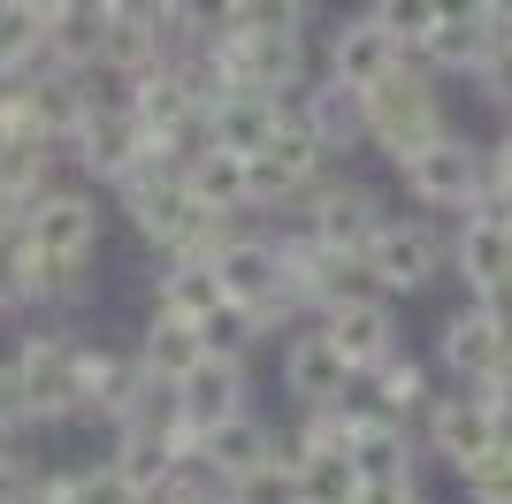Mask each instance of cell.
I'll return each instance as SVG.
<instances>
[{"instance_id": "obj_1", "label": "cell", "mask_w": 512, "mask_h": 504, "mask_svg": "<svg viewBox=\"0 0 512 504\" xmlns=\"http://www.w3.org/2000/svg\"><path fill=\"white\" fill-rule=\"evenodd\" d=\"M8 367L23 382V413H31V436H54V428H85V329L54 314H23V329L8 336Z\"/></svg>"}, {"instance_id": "obj_2", "label": "cell", "mask_w": 512, "mask_h": 504, "mask_svg": "<svg viewBox=\"0 0 512 504\" xmlns=\"http://www.w3.org/2000/svg\"><path fill=\"white\" fill-rule=\"evenodd\" d=\"M444 130H451L444 92H436V77H428L421 62H406L398 77H383L367 92V146L383 153L390 168H406L413 153H428Z\"/></svg>"}, {"instance_id": "obj_3", "label": "cell", "mask_w": 512, "mask_h": 504, "mask_svg": "<svg viewBox=\"0 0 512 504\" xmlns=\"http://www.w3.org/2000/svg\"><path fill=\"white\" fill-rule=\"evenodd\" d=\"M222 92H268V100H299L314 84V54H306V31H222L207 46Z\"/></svg>"}, {"instance_id": "obj_4", "label": "cell", "mask_w": 512, "mask_h": 504, "mask_svg": "<svg viewBox=\"0 0 512 504\" xmlns=\"http://www.w3.org/2000/svg\"><path fill=\"white\" fill-rule=\"evenodd\" d=\"M398 184H406V199L421 214H436V222H459V214L482 207V191H490V146H474L467 130H444L428 153H413L406 168H398Z\"/></svg>"}, {"instance_id": "obj_5", "label": "cell", "mask_w": 512, "mask_h": 504, "mask_svg": "<svg viewBox=\"0 0 512 504\" xmlns=\"http://www.w3.org/2000/svg\"><path fill=\"white\" fill-rule=\"evenodd\" d=\"M360 268L375 275L383 298H421L436 275H451V230L436 214H390L375 245L360 252Z\"/></svg>"}, {"instance_id": "obj_6", "label": "cell", "mask_w": 512, "mask_h": 504, "mask_svg": "<svg viewBox=\"0 0 512 504\" xmlns=\"http://www.w3.org/2000/svg\"><path fill=\"white\" fill-rule=\"evenodd\" d=\"M107 214H115V207H107V191L62 176L54 191H39V199L23 207V245L39 252V260H100Z\"/></svg>"}, {"instance_id": "obj_7", "label": "cell", "mask_w": 512, "mask_h": 504, "mask_svg": "<svg viewBox=\"0 0 512 504\" xmlns=\"http://www.w3.org/2000/svg\"><path fill=\"white\" fill-rule=\"evenodd\" d=\"M291 222H299L306 237H321L329 252H344V260H360L367 245H375V230L390 222V199L375 184H360V176H344V168H329L314 191H306L299 207H291Z\"/></svg>"}, {"instance_id": "obj_8", "label": "cell", "mask_w": 512, "mask_h": 504, "mask_svg": "<svg viewBox=\"0 0 512 504\" xmlns=\"http://www.w3.org/2000/svg\"><path fill=\"white\" fill-rule=\"evenodd\" d=\"M428 367L451 382V390H490L497 375L512 367V329L490 314V306H451L444 321H436V352H428Z\"/></svg>"}, {"instance_id": "obj_9", "label": "cell", "mask_w": 512, "mask_h": 504, "mask_svg": "<svg viewBox=\"0 0 512 504\" xmlns=\"http://www.w3.org/2000/svg\"><path fill=\"white\" fill-rule=\"evenodd\" d=\"M276 390H283L291 413H306V405H344L360 390V375H352L344 352L321 336V321H299V329L276 344Z\"/></svg>"}, {"instance_id": "obj_10", "label": "cell", "mask_w": 512, "mask_h": 504, "mask_svg": "<svg viewBox=\"0 0 512 504\" xmlns=\"http://www.w3.org/2000/svg\"><path fill=\"white\" fill-rule=\"evenodd\" d=\"M62 161H69V176L77 184H92V191H115V184H130L146 161H161V153L146 146V130H138V115H100L92 107L85 115V130L62 146Z\"/></svg>"}, {"instance_id": "obj_11", "label": "cell", "mask_w": 512, "mask_h": 504, "mask_svg": "<svg viewBox=\"0 0 512 504\" xmlns=\"http://www.w3.org/2000/svg\"><path fill=\"white\" fill-rule=\"evenodd\" d=\"M413 436H421V451L436 466H451V474H467L474 459H482V451H497V413H490V398H482V390H436V398H428V413H421V428H413Z\"/></svg>"}, {"instance_id": "obj_12", "label": "cell", "mask_w": 512, "mask_h": 504, "mask_svg": "<svg viewBox=\"0 0 512 504\" xmlns=\"http://www.w3.org/2000/svg\"><path fill=\"white\" fill-rule=\"evenodd\" d=\"M321 336L344 352V367L352 375H375L383 359L406 352V321H398V298L367 291V298H344V306H329V314H314Z\"/></svg>"}, {"instance_id": "obj_13", "label": "cell", "mask_w": 512, "mask_h": 504, "mask_svg": "<svg viewBox=\"0 0 512 504\" xmlns=\"http://www.w3.org/2000/svg\"><path fill=\"white\" fill-rule=\"evenodd\" d=\"M253 405V367L237 352H207L192 367V375L176 382V420H184V436H192V451H199V436L207 428H222V420H237Z\"/></svg>"}, {"instance_id": "obj_14", "label": "cell", "mask_w": 512, "mask_h": 504, "mask_svg": "<svg viewBox=\"0 0 512 504\" xmlns=\"http://www.w3.org/2000/svg\"><path fill=\"white\" fill-rule=\"evenodd\" d=\"M406 62H413V54L390 39L367 8H360V16H344L337 31H329V46H321V77H329V84H352V92H375V84L398 77Z\"/></svg>"}, {"instance_id": "obj_15", "label": "cell", "mask_w": 512, "mask_h": 504, "mask_svg": "<svg viewBox=\"0 0 512 504\" xmlns=\"http://www.w3.org/2000/svg\"><path fill=\"white\" fill-rule=\"evenodd\" d=\"M283 451H291V436H283V420L268 405H245L237 420H222V428L199 436V466H207L214 482H245V474H260Z\"/></svg>"}, {"instance_id": "obj_16", "label": "cell", "mask_w": 512, "mask_h": 504, "mask_svg": "<svg viewBox=\"0 0 512 504\" xmlns=\"http://www.w3.org/2000/svg\"><path fill=\"white\" fill-rule=\"evenodd\" d=\"M451 275L467 283V298H490L497 283H512V214L474 207L451 222Z\"/></svg>"}, {"instance_id": "obj_17", "label": "cell", "mask_w": 512, "mask_h": 504, "mask_svg": "<svg viewBox=\"0 0 512 504\" xmlns=\"http://www.w3.org/2000/svg\"><path fill=\"white\" fill-rule=\"evenodd\" d=\"M283 115H291V100H268V92H222V100L207 107V123H199V146L253 161V153L283 130Z\"/></svg>"}, {"instance_id": "obj_18", "label": "cell", "mask_w": 512, "mask_h": 504, "mask_svg": "<svg viewBox=\"0 0 512 504\" xmlns=\"http://www.w3.org/2000/svg\"><path fill=\"white\" fill-rule=\"evenodd\" d=\"M291 115H299V123L321 138V153H329V161H337V153H360V146H367V92H352V84L314 77L299 100H291Z\"/></svg>"}, {"instance_id": "obj_19", "label": "cell", "mask_w": 512, "mask_h": 504, "mask_svg": "<svg viewBox=\"0 0 512 504\" xmlns=\"http://www.w3.org/2000/svg\"><path fill=\"white\" fill-rule=\"evenodd\" d=\"M184 191L199 199V214L214 222H253V168L237 161V153H214V146H192L184 153Z\"/></svg>"}, {"instance_id": "obj_20", "label": "cell", "mask_w": 512, "mask_h": 504, "mask_svg": "<svg viewBox=\"0 0 512 504\" xmlns=\"http://www.w3.org/2000/svg\"><path fill=\"white\" fill-rule=\"evenodd\" d=\"M428 398H436V367H428L421 352H398V359H383L375 375H360V405L383 413V420H406V428H421Z\"/></svg>"}, {"instance_id": "obj_21", "label": "cell", "mask_w": 512, "mask_h": 504, "mask_svg": "<svg viewBox=\"0 0 512 504\" xmlns=\"http://www.w3.org/2000/svg\"><path fill=\"white\" fill-rule=\"evenodd\" d=\"M222 306H230V298H222V275H214V260H153V314L207 329Z\"/></svg>"}, {"instance_id": "obj_22", "label": "cell", "mask_w": 512, "mask_h": 504, "mask_svg": "<svg viewBox=\"0 0 512 504\" xmlns=\"http://www.w3.org/2000/svg\"><path fill=\"white\" fill-rule=\"evenodd\" d=\"M69 176V161H62V146L54 138H0V207L8 214H23L39 191H54Z\"/></svg>"}, {"instance_id": "obj_23", "label": "cell", "mask_w": 512, "mask_h": 504, "mask_svg": "<svg viewBox=\"0 0 512 504\" xmlns=\"http://www.w3.org/2000/svg\"><path fill=\"white\" fill-rule=\"evenodd\" d=\"M130 352H138V367H146L153 382H184L199 367V359H207V336L192 329V321H169V314H153L146 306V321H138V336H130Z\"/></svg>"}, {"instance_id": "obj_24", "label": "cell", "mask_w": 512, "mask_h": 504, "mask_svg": "<svg viewBox=\"0 0 512 504\" xmlns=\"http://www.w3.org/2000/svg\"><path fill=\"white\" fill-rule=\"evenodd\" d=\"M490 46H497V23L467 16V23H436V31L413 46V62H421L428 77H474V69L490 62Z\"/></svg>"}, {"instance_id": "obj_25", "label": "cell", "mask_w": 512, "mask_h": 504, "mask_svg": "<svg viewBox=\"0 0 512 504\" xmlns=\"http://www.w3.org/2000/svg\"><path fill=\"white\" fill-rule=\"evenodd\" d=\"M291 504H360L352 451H291Z\"/></svg>"}, {"instance_id": "obj_26", "label": "cell", "mask_w": 512, "mask_h": 504, "mask_svg": "<svg viewBox=\"0 0 512 504\" xmlns=\"http://www.w3.org/2000/svg\"><path fill=\"white\" fill-rule=\"evenodd\" d=\"M39 62H46V23L31 8H16V0H0V84L31 77Z\"/></svg>"}, {"instance_id": "obj_27", "label": "cell", "mask_w": 512, "mask_h": 504, "mask_svg": "<svg viewBox=\"0 0 512 504\" xmlns=\"http://www.w3.org/2000/svg\"><path fill=\"white\" fill-rule=\"evenodd\" d=\"M237 31V0H169V39L176 46H214Z\"/></svg>"}, {"instance_id": "obj_28", "label": "cell", "mask_w": 512, "mask_h": 504, "mask_svg": "<svg viewBox=\"0 0 512 504\" xmlns=\"http://www.w3.org/2000/svg\"><path fill=\"white\" fill-rule=\"evenodd\" d=\"M31 314V245L23 230H0V321Z\"/></svg>"}, {"instance_id": "obj_29", "label": "cell", "mask_w": 512, "mask_h": 504, "mask_svg": "<svg viewBox=\"0 0 512 504\" xmlns=\"http://www.w3.org/2000/svg\"><path fill=\"white\" fill-rule=\"evenodd\" d=\"M367 16H375V23L390 31V39H398V46L413 54V46H421L428 31H436V0H367Z\"/></svg>"}, {"instance_id": "obj_30", "label": "cell", "mask_w": 512, "mask_h": 504, "mask_svg": "<svg viewBox=\"0 0 512 504\" xmlns=\"http://www.w3.org/2000/svg\"><path fill=\"white\" fill-rule=\"evenodd\" d=\"M459 489H467V504H512V443L482 451V459L459 474Z\"/></svg>"}, {"instance_id": "obj_31", "label": "cell", "mask_w": 512, "mask_h": 504, "mask_svg": "<svg viewBox=\"0 0 512 504\" xmlns=\"http://www.w3.org/2000/svg\"><path fill=\"white\" fill-rule=\"evenodd\" d=\"M237 504H291V451L283 459H268L260 474H245V482H230Z\"/></svg>"}, {"instance_id": "obj_32", "label": "cell", "mask_w": 512, "mask_h": 504, "mask_svg": "<svg viewBox=\"0 0 512 504\" xmlns=\"http://www.w3.org/2000/svg\"><path fill=\"white\" fill-rule=\"evenodd\" d=\"M153 504H237L230 497V482H214V474H207V466H184V474H176V482L169 489H161V497H153Z\"/></svg>"}, {"instance_id": "obj_33", "label": "cell", "mask_w": 512, "mask_h": 504, "mask_svg": "<svg viewBox=\"0 0 512 504\" xmlns=\"http://www.w3.org/2000/svg\"><path fill=\"white\" fill-rule=\"evenodd\" d=\"M474 84H482V100H497L512 115V39L505 31H497V46H490V62L474 69Z\"/></svg>"}, {"instance_id": "obj_34", "label": "cell", "mask_w": 512, "mask_h": 504, "mask_svg": "<svg viewBox=\"0 0 512 504\" xmlns=\"http://www.w3.org/2000/svg\"><path fill=\"white\" fill-rule=\"evenodd\" d=\"M107 23H153V31H169V0H100Z\"/></svg>"}, {"instance_id": "obj_35", "label": "cell", "mask_w": 512, "mask_h": 504, "mask_svg": "<svg viewBox=\"0 0 512 504\" xmlns=\"http://www.w3.org/2000/svg\"><path fill=\"white\" fill-rule=\"evenodd\" d=\"M16 8H31L39 23H62V8H69V0H16Z\"/></svg>"}, {"instance_id": "obj_36", "label": "cell", "mask_w": 512, "mask_h": 504, "mask_svg": "<svg viewBox=\"0 0 512 504\" xmlns=\"http://www.w3.org/2000/svg\"><path fill=\"white\" fill-rule=\"evenodd\" d=\"M490 23H497V31L512 39V0H490Z\"/></svg>"}, {"instance_id": "obj_37", "label": "cell", "mask_w": 512, "mask_h": 504, "mask_svg": "<svg viewBox=\"0 0 512 504\" xmlns=\"http://www.w3.org/2000/svg\"><path fill=\"white\" fill-rule=\"evenodd\" d=\"M0 443H8V436H0Z\"/></svg>"}]
</instances>
